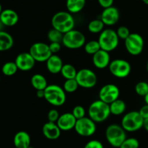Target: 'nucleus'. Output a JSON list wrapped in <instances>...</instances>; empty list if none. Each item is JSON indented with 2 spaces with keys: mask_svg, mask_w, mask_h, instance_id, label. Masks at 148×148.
Here are the masks:
<instances>
[{
  "mask_svg": "<svg viewBox=\"0 0 148 148\" xmlns=\"http://www.w3.org/2000/svg\"><path fill=\"white\" fill-rule=\"evenodd\" d=\"M51 26L53 28L64 34L74 29L75 26V18L68 11L58 12L52 17Z\"/></svg>",
  "mask_w": 148,
  "mask_h": 148,
  "instance_id": "1",
  "label": "nucleus"
},
{
  "mask_svg": "<svg viewBox=\"0 0 148 148\" xmlns=\"http://www.w3.org/2000/svg\"><path fill=\"white\" fill-rule=\"evenodd\" d=\"M88 117L95 123H102L111 115L109 104L102 100H98L92 102L88 107Z\"/></svg>",
  "mask_w": 148,
  "mask_h": 148,
  "instance_id": "2",
  "label": "nucleus"
},
{
  "mask_svg": "<svg viewBox=\"0 0 148 148\" xmlns=\"http://www.w3.org/2000/svg\"><path fill=\"white\" fill-rule=\"evenodd\" d=\"M44 91V99L54 107L62 106L66 102V92L63 87L57 84H49L45 89Z\"/></svg>",
  "mask_w": 148,
  "mask_h": 148,
  "instance_id": "3",
  "label": "nucleus"
},
{
  "mask_svg": "<svg viewBox=\"0 0 148 148\" xmlns=\"http://www.w3.org/2000/svg\"><path fill=\"white\" fill-rule=\"evenodd\" d=\"M121 125H109L106 130V138L110 145L114 147L119 148L121 144L127 139V133Z\"/></svg>",
  "mask_w": 148,
  "mask_h": 148,
  "instance_id": "4",
  "label": "nucleus"
},
{
  "mask_svg": "<svg viewBox=\"0 0 148 148\" xmlns=\"http://www.w3.org/2000/svg\"><path fill=\"white\" fill-rule=\"evenodd\" d=\"M101 49L111 52L115 50L119 43V38L116 31L111 28L104 29L98 39Z\"/></svg>",
  "mask_w": 148,
  "mask_h": 148,
  "instance_id": "5",
  "label": "nucleus"
},
{
  "mask_svg": "<svg viewBox=\"0 0 148 148\" xmlns=\"http://www.w3.org/2000/svg\"><path fill=\"white\" fill-rule=\"evenodd\" d=\"M86 38L83 33L75 28L64 33L62 44L69 49H77L85 46Z\"/></svg>",
  "mask_w": 148,
  "mask_h": 148,
  "instance_id": "6",
  "label": "nucleus"
},
{
  "mask_svg": "<svg viewBox=\"0 0 148 148\" xmlns=\"http://www.w3.org/2000/svg\"><path fill=\"white\" fill-rule=\"evenodd\" d=\"M144 118L139 111H130L122 118L121 126L127 132H134L143 128Z\"/></svg>",
  "mask_w": 148,
  "mask_h": 148,
  "instance_id": "7",
  "label": "nucleus"
},
{
  "mask_svg": "<svg viewBox=\"0 0 148 148\" xmlns=\"http://www.w3.org/2000/svg\"><path fill=\"white\" fill-rule=\"evenodd\" d=\"M124 45L127 51L130 55L137 56L143 52L145 41L140 34L137 33H131L124 40Z\"/></svg>",
  "mask_w": 148,
  "mask_h": 148,
  "instance_id": "8",
  "label": "nucleus"
},
{
  "mask_svg": "<svg viewBox=\"0 0 148 148\" xmlns=\"http://www.w3.org/2000/svg\"><path fill=\"white\" fill-rule=\"evenodd\" d=\"M75 79L79 86L84 89L93 88L98 82V77L93 71L89 68H82L77 71Z\"/></svg>",
  "mask_w": 148,
  "mask_h": 148,
  "instance_id": "9",
  "label": "nucleus"
},
{
  "mask_svg": "<svg viewBox=\"0 0 148 148\" xmlns=\"http://www.w3.org/2000/svg\"><path fill=\"white\" fill-rule=\"evenodd\" d=\"M108 68L111 73L118 78H127L132 71L130 62L124 59H116L111 61Z\"/></svg>",
  "mask_w": 148,
  "mask_h": 148,
  "instance_id": "10",
  "label": "nucleus"
},
{
  "mask_svg": "<svg viewBox=\"0 0 148 148\" xmlns=\"http://www.w3.org/2000/svg\"><path fill=\"white\" fill-rule=\"evenodd\" d=\"M75 130L81 136L88 137L93 135L96 131V123L90 118L84 117L77 120Z\"/></svg>",
  "mask_w": 148,
  "mask_h": 148,
  "instance_id": "11",
  "label": "nucleus"
},
{
  "mask_svg": "<svg viewBox=\"0 0 148 148\" xmlns=\"http://www.w3.org/2000/svg\"><path fill=\"white\" fill-rule=\"evenodd\" d=\"M29 53L36 62H46L53 54L49 49V44L43 42H36L31 45Z\"/></svg>",
  "mask_w": 148,
  "mask_h": 148,
  "instance_id": "12",
  "label": "nucleus"
},
{
  "mask_svg": "<svg viewBox=\"0 0 148 148\" xmlns=\"http://www.w3.org/2000/svg\"><path fill=\"white\" fill-rule=\"evenodd\" d=\"M120 96V90L116 85L108 84L101 87L98 93L99 100L110 104L115 100H118Z\"/></svg>",
  "mask_w": 148,
  "mask_h": 148,
  "instance_id": "13",
  "label": "nucleus"
},
{
  "mask_svg": "<svg viewBox=\"0 0 148 148\" xmlns=\"http://www.w3.org/2000/svg\"><path fill=\"white\" fill-rule=\"evenodd\" d=\"M14 62L18 70L21 71H29L34 68L36 61L28 52L19 54Z\"/></svg>",
  "mask_w": 148,
  "mask_h": 148,
  "instance_id": "14",
  "label": "nucleus"
},
{
  "mask_svg": "<svg viewBox=\"0 0 148 148\" xmlns=\"http://www.w3.org/2000/svg\"><path fill=\"white\" fill-rule=\"evenodd\" d=\"M120 18V12L116 7H111L105 8L103 10L101 15V19L105 26H112L116 24Z\"/></svg>",
  "mask_w": 148,
  "mask_h": 148,
  "instance_id": "15",
  "label": "nucleus"
},
{
  "mask_svg": "<svg viewBox=\"0 0 148 148\" xmlns=\"http://www.w3.org/2000/svg\"><path fill=\"white\" fill-rule=\"evenodd\" d=\"M109 53L110 52L101 49L92 55V60L94 66L101 70L105 69L109 66L111 63V56Z\"/></svg>",
  "mask_w": 148,
  "mask_h": 148,
  "instance_id": "16",
  "label": "nucleus"
},
{
  "mask_svg": "<svg viewBox=\"0 0 148 148\" xmlns=\"http://www.w3.org/2000/svg\"><path fill=\"white\" fill-rule=\"evenodd\" d=\"M77 119L72 113H65L60 115L56 124L63 131H67L75 129Z\"/></svg>",
  "mask_w": 148,
  "mask_h": 148,
  "instance_id": "17",
  "label": "nucleus"
},
{
  "mask_svg": "<svg viewBox=\"0 0 148 148\" xmlns=\"http://www.w3.org/2000/svg\"><path fill=\"white\" fill-rule=\"evenodd\" d=\"M61 132L62 130L59 129L56 123L53 122H46L42 128V133L43 136L50 140H56L59 139L61 136Z\"/></svg>",
  "mask_w": 148,
  "mask_h": 148,
  "instance_id": "18",
  "label": "nucleus"
},
{
  "mask_svg": "<svg viewBox=\"0 0 148 148\" xmlns=\"http://www.w3.org/2000/svg\"><path fill=\"white\" fill-rule=\"evenodd\" d=\"M0 19L4 26L12 27L18 23L19 16L17 12L12 9L3 10L0 14Z\"/></svg>",
  "mask_w": 148,
  "mask_h": 148,
  "instance_id": "19",
  "label": "nucleus"
},
{
  "mask_svg": "<svg viewBox=\"0 0 148 148\" xmlns=\"http://www.w3.org/2000/svg\"><path fill=\"white\" fill-rule=\"evenodd\" d=\"M46 68L51 74H57L61 72L64 63L62 58L57 55H52L46 62Z\"/></svg>",
  "mask_w": 148,
  "mask_h": 148,
  "instance_id": "20",
  "label": "nucleus"
},
{
  "mask_svg": "<svg viewBox=\"0 0 148 148\" xmlns=\"http://www.w3.org/2000/svg\"><path fill=\"white\" fill-rule=\"evenodd\" d=\"M30 134L25 131H20L15 133L13 139V143L17 148H27L30 146Z\"/></svg>",
  "mask_w": 148,
  "mask_h": 148,
  "instance_id": "21",
  "label": "nucleus"
},
{
  "mask_svg": "<svg viewBox=\"0 0 148 148\" xmlns=\"http://www.w3.org/2000/svg\"><path fill=\"white\" fill-rule=\"evenodd\" d=\"M14 45V39L11 34L4 30L0 31V52L11 49Z\"/></svg>",
  "mask_w": 148,
  "mask_h": 148,
  "instance_id": "22",
  "label": "nucleus"
},
{
  "mask_svg": "<svg viewBox=\"0 0 148 148\" xmlns=\"http://www.w3.org/2000/svg\"><path fill=\"white\" fill-rule=\"evenodd\" d=\"M86 4V0H66V10L71 14H77L82 11Z\"/></svg>",
  "mask_w": 148,
  "mask_h": 148,
  "instance_id": "23",
  "label": "nucleus"
},
{
  "mask_svg": "<svg viewBox=\"0 0 148 148\" xmlns=\"http://www.w3.org/2000/svg\"><path fill=\"white\" fill-rule=\"evenodd\" d=\"M30 83H31L32 86L36 91H38V90H44L49 85L46 77L40 73L34 74L31 77Z\"/></svg>",
  "mask_w": 148,
  "mask_h": 148,
  "instance_id": "24",
  "label": "nucleus"
},
{
  "mask_svg": "<svg viewBox=\"0 0 148 148\" xmlns=\"http://www.w3.org/2000/svg\"><path fill=\"white\" fill-rule=\"evenodd\" d=\"M109 107L111 114L118 116L122 115L126 111L127 104H126L124 100H120L119 98L118 100H115L114 102H111L109 104Z\"/></svg>",
  "mask_w": 148,
  "mask_h": 148,
  "instance_id": "25",
  "label": "nucleus"
},
{
  "mask_svg": "<svg viewBox=\"0 0 148 148\" xmlns=\"http://www.w3.org/2000/svg\"><path fill=\"white\" fill-rule=\"evenodd\" d=\"M60 73L65 79H72V78H75L77 71L75 67L71 64H64Z\"/></svg>",
  "mask_w": 148,
  "mask_h": 148,
  "instance_id": "26",
  "label": "nucleus"
},
{
  "mask_svg": "<svg viewBox=\"0 0 148 148\" xmlns=\"http://www.w3.org/2000/svg\"><path fill=\"white\" fill-rule=\"evenodd\" d=\"M105 24L101 19H95L88 23V28L92 33H101L104 30Z\"/></svg>",
  "mask_w": 148,
  "mask_h": 148,
  "instance_id": "27",
  "label": "nucleus"
},
{
  "mask_svg": "<svg viewBox=\"0 0 148 148\" xmlns=\"http://www.w3.org/2000/svg\"><path fill=\"white\" fill-rule=\"evenodd\" d=\"M18 71L17 65L15 62H7L3 65L1 68V72L6 76H12Z\"/></svg>",
  "mask_w": 148,
  "mask_h": 148,
  "instance_id": "28",
  "label": "nucleus"
},
{
  "mask_svg": "<svg viewBox=\"0 0 148 148\" xmlns=\"http://www.w3.org/2000/svg\"><path fill=\"white\" fill-rule=\"evenodd\" d=\"M84 49H85V52L87 54L93 55L96 52H98V51L101 50V48L98 40H92L85 43V46H84Z\"/></svg>",
  "mask_w": 148,
  "mask_h": 148,
  "instance_id": "29",
  "label": "nucleus"
},
{
  "mask_svg": "<svg viewBox=\"0 0 148 148\" xmlns=\"http://www.w3.org/2000/svg\"><path fill=\"white\" fill-rule=\"evenodd\" d=\"M79 87L77 81L75 78L66 79L63 84V89L66 93H74L77 90Z\"/></svg>",
  "mask_w": 148,
  "mask_h": 148,
  "instance_id": "30",
  "label": "nucleus"
},
{
  "mask_svg": "<svg viewBox=\"0 0 148 148\" xmlns=\"http://www.w3.org/2000/svg\"><path fill=\"white\" fill-rule=\"evenodd\" d=\"M63 35V33H61L60 31L52 28L48 32V39L50 41V42H59V43H62Z\"/></svg>",
  "mask_w": 148,
  "mask_h": 148,
  "instance_id": "31",
  "label": "nucleus"
},
{
  "mask_svg": "<svg viewBox=\"0 0 148 148\" xmlns=\"http://www.w3.org/2000/svg\"><path fill=\"white\" fill-rule=\"evenodd\" d=\"M136 94L141 97H145L148 93V83L145 81H140L135 86Z\"/></svg>",
  "mask_w": 148,
  "mask_h": 148,
  "instance_id": "32",
  "label": "nucleus"
},
{
  "mask_svg": "<svg viewBox=\"0 0 148 148\" xmlns=\"http://www.w3.org/2000/svg\"><path fill=\"white\" fill-rule=\"evenodd\" d=\"M140 142L138 139L134 137L127 138L123 142L119 148H139Z\"/></svg>",
  "mask_w": 148,
  "mask_h": 148,
  "instance_id": "33",
  "label": "nucleus"
},
{
  "mask_svg": "<svg viewBox=\"0 0 148 148\" xmlns=\"http://www.w3.org/2000/svg\"><path fill=\"white\" fill-rule=\"evenodd\" d=\"M72 113L75 116V118L77 120H78V119H80L85 117L86 111H85V109L84 108V107H82L81 105H77L73 108Z\"/></svg>",
  "mask_w": 148,
  "mask_h": 148,
  "instance_id": "34",
  "label": "nucleus"
},
{
  "mask_svg": "<svg viewBox=\"0 0 148 148\" xmlns=\"http://www.w3.org/2000/svg\"><path fill=\"white\" fill-rule=\"evenodd\" d=\"M117 35H118L119 39H122V40H125L127 37L130 35V31L129 30L127 26H120L116 30Z\"/></svg>",
  "mask_w": 148,
  "mask_h": 148,
  "instance_id": "35",
  "label": "nucleus"
},
{
  "mask_svg": "<svg viewBox=\"0 0 148 148\" xmlns=\"http://www.w3.org/2000/svg\"><path fill=\"white\" fill-rule=\"evenodd\" d=\"M59 111L56 109H51L49 111L47 115V118H48V120L49 122H53V123H56L59 119Z\"/></svg>",
  "mask_w": 148,
  "mask_h": 148,
  "instance_id": "36",
  "label": "nucleus"
},
{
  "mask_svg": "<svg viewBox=\"0 0 148 148\" xmlns=\"http://www.w3.org/2000/svg\"><path fill=\"white\" fill-rule=\"evenodd\" d=\"M84 148H104L102 142L96 139H92L86 143Z\"/></svg>",
  "mask_w": 148,
  "mask_h": 148,
  "instance_id": "37",
  "label": "nucleus"
},
{
  "mask_svg": "<svg viewBox=\"0 0 148 148\" xmlns=\"http://www.w3.org/2000/svg\"><path fill=\"white\" fill-rule=\"evenodd\" d=\"M49 46V49L53 55H56V53H58L62 48V44L59 42H51Z\"/></svg>",
  "mask_w": 148,
  "mask_h": 148,
  "instance_id": "38",
  "label": "nucleus"
},
{
  "mask_svg": "<svg viewBox=\"0 0 148 148\" xmlns=\"http://www.w3.org/2000/svg\"><path fill=\"white\" fill-rule=\"evenodd\" d=\"M98 1L100 6L102 7L103 9H105L113 6L114 0H98Z\"/></svg>",
  "mask_w": 148,
  "mask_h": 148,
  "instance_id": "39",
  "label": "nucleus"
},
{
  "mask_svg": "<svg viewBox=\"0 0 148 148\" xmlns=\"http://www.w3.org/2000/svg\"><path fill=\"white\" fill-rule=\"evenodd\" d=\"M139 113L144 119L148 118V104H145L139 110Z\"/></svg>",
  "mask_w": 148,
  "mask_h": 148,
  "instance_id": "40",
  "label": "nucleus"
},
{
  "mask_svg": "<svg viewBox=\"0 0 148 148\" xmlns=\"http://www.w3.org/2000/svg\"><path fill=\"white\" fill-rule=\"evenodd\" d=\"M36 96L38 98L41 99V98H44L45 96V91L44 90H38L36 91Z\"/></svg>",
  "mask_w": 148,
  "mask_h": 148,
  "instance_id": "41",
  "label": "nucleus"
},
{
  "mask_svg": "<svg viewBox=\"0 0 148 148\" xmlns=\"http://www.w3.org/2000/svg\"><path fill=\"white\" fill-rule=\"evenodd\" d=\"M143 128L148 132V118L144 119V123H143Z\"/></svg>",
  "mask_w": 148,
  "mask_h": 148,
  "instance_id": "42",
  "label": "nucleus"
},
{
  "mask_svg": "<svg viewBox=\"0 0 148 148\" xmlns=\"http://www.w3.org/2000/svg\"><path fill=\"white\" fill-rule=\"evenodd\" d=\"M4 24L2 23V22H1V19H0V31H1V30H3V28H4Z\"/></svg>",
  "mask_w": 148,
  "mask_h": 148,
  "instance_id": "43",
  "label": "nucleus"
},
{
  "mask_svg": "<svg viewBox=\"0 0 148 148\" xmlns=\"http://www.w3.org/2000/svg\"><path fill=\"white\" fill-rule=\"evenodd\" d=\"M144 100L145 102V104H148V93L144 97Z\"/></svg>",
  "mask_w": 148,
  "mask_h": 148,
  "instance_id": "44",
  "label": "nucleus"
},
{
  "mask_svg": "<svg viewBox=\"0 0 148 148\" xmlns=\"http://www.w3.org/2000/svg\"><path fill=\"white\" fill-rule=\"evenodd\" d=\"M142 1H143V2L145 3V4H147V5H148V0H142Z\"/></svg>",
  "mask_w": 148,
  "mask_h": 148,
  "instance_id": "45",
  "label": "nucleus"
},
{
  "mask_svg": "<svg viewBox=\"0 0 148 148\" xmlns=\"http://www.w3.org/2000/svg\"><path fill=\"white\" fill-rule=\"evenodd\" d=\"M2 7H1V3H0V14H1V12H2Z\"/></svg>",
  "mask_w": 148,
  "mask_h": 148,
  "instance_id": "46",
  "label": "nucleus"
},
{
  "mask_svg": "<svg viewBox=\"0 0 148 148\" xmlns=\"http://www.w3.org/2000/svg\"><path fill=\"white\" fill-rule=\"evenodd\" d=\"M146 68H147V71L148 72V61L147 62V65H146Z\"/></svg>",
  "mask_w": 148,
  "mask_h": 148,
  "instance_id": "47",
  "label": "nucleus"
},
{
  "mask_svg": "<svg viewBox=\"0 0 148 148\" xmlns=\"http://www.w3.org/2000/svg\"><path fill=\"white\" fill-rule=\"evenodd\" d=\"M27 148H34V147H32L31 145H30V146H29L28 147H27Z\"/></svg>",
  "mask_w": 148,
  "mask_h": 148,
  "instance_id": "48",
  "label": "nucleus"
},
{
  "mask_svg": "<svg viewBox=\"0 0 148 148\" xmlns=\"http://www.w3.org/2000/svg\"><path fill=\"white\" fill-rule=\"evenodd\" d=\"M0 81H1V77H0Z\"/></svg>",
  "mask_w": 148,
  "mask_h": 148,
  "instance_id": "49",
  "label": "nucleus"
},
{
  "mask_svg": "<svg viewBox=\"0 0 148 148\" xmlns=\"http://www.w3.org/2000/svg\"><path fill=\"white\" fill-rule=\"evenodd\" d=\"M12 148H17V147H12Z\"/></svg>",
  "mask_w": 148,
  "mask_h": 148,
  "instance_id": "50",
  "label": "nucleus"
}]
</instances>
